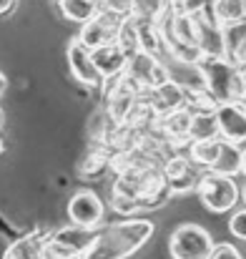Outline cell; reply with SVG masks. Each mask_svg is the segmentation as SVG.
<instances>
[{
	"mask_svg": "<svg viewBox=\"0 0 246 259\" xmlns=\"http://www.w3.org/2000/svg\"><path fill=\"white\" fill-rule=\"evenodd\" d=\"M216 113V128L219 139L244 146L246 144V101H234V103H219L214 106Z\"/></svg>",
	"mask_w": 246,
	"mask_h": 259,
	"instance_id": "obj_13",
	"label": "cell"
},
{
	"mask_svg": "<svg viewBox=\"0 0 246 259\" xmlns=\"http://www.w3.org/2000/svg\"><path fill=\"white\" fill-rule=\"evenodd\" d=\"M58 10L66 20L83 25L98 13V0H58Z\"/></svg>",
	"mask_w": 246,
	"mask_h": 259,
	"instance_id": "obj_27",
	"label": "cell"
},
{
	"mask_svg": "<svg viewBox=\"0 0 246 259\" xmlns=\"http://www.w3.org/2000/svg\"><path fill=\"white\" fill-rule=\"evenodd\" d=\"M95 229H83L76 224H66L61 229L45 232V259H81L88 244L93 242Z\"/></svg>",
	"mask_w": 246,
	"mask_h": 259,
	"instance_id": "obj_7",
	"label": "cell"
},
{
	"mask_svg": "<svg viewBox=\"0 0 246 259\" xmlns=\"http://www.w3.org/2000/svg\"><path fill=\"white\" fill-rule=\"evenodd\" d=\"M188 121H191V111L188 108H178V111H171L166 116H159L156 118V128L168 141L171 149L183 151L186 144H188Z\"/></svg>",
	"mask_w": 246,
	"mask_h": 259,
	"instance_id": "obj_17",
	"label": "cell"
},
{
	"mask_svg": "<svg viewBox=\"0 0 246 259\" xmlns=\"http://www.w3.org/2000/svg\"><path fill=\"white\" fill-rule=\"evenodd\" d=\"M5 88H8V78H5V73L0 71V96L5 93Z\"/></svg>",
	"mask_w": 246,
	"mask_h": 259,
	"instance_id": "obj_35",
	"label": "cell"
},
{
	"mask_svg": "<svg viewBox=\"0 0 246 259\" xmlns=\"http://www.w3.org/2000/svg\"><path fill=\"white\" fill-rule=\"evenodd\" d=\"M193 40H196V51L201 53V58H226V48H224V28L204 10L193 15Z\"/></svg>",
	"mask_w": 246,
	"mask_h": 259,
	"instance_id": "obj_14",
	"label": "cell"
},
{
	"mask_svg": "<svg viewBox=\"0 0 246 259\" xmlns=\"http://www.w3.org/2000/svg\"><path fill=\"white\" fill-rule=\"evenodd\" d=\"M224 48H226V58L231 63H236L239 68H244L246 66V20L224 28Z\"/></svg>",
	"mask_w": 246,
	"mask_h": 259,
	"instance_id": "obj_25",
	"label": "cell"
},
{
	"mask_svg": "<svg viewBox=\"0 0 246 259\" xmlns=\"http://www.w3.org/2000/svg\"><path fill=\"white\" fill-rule=\"evenodd\" d=\"M56 3H58V0H56Z\"/></svg>",
	"mask_w": 246,
	"mask_h": 259,
	"instance_id": "obj_41",
	"label": "cell"
},
{
	"mask_svg": "<svg viewBox=\"0 0 246 259\" xmlns=\"http://www.w3.org/2000/svg\"><path fill=\"white\" fill-rule=\"evenodd\" d=\"M221 139H206V141H188L186 144V156L204 171H209L214 166V161L219 159V151H221Z\"/></svg>",
	"mask_w": 246,
	"mask_h": 259,
	"instance_id": "obj_26",
	"label": "cell"
},
{
	"mask_svg": "<svg viewBox=\"0 0 246 259\" xmlns=\"http://www.w3.org/2000/svg\"><path fill=\"white\" fill-rule=\"evenodd\" d=\"M15 8H18V0H0V18L10 15Z\"/></svg>",
	"mask_w": 246,
	"mask_h": 259,
	"instance_id": "obj_34",
	"label": "cell"
},
{
	"mask_svg": "<svg viewBox=\"0 0 246 259\" xmlns=\"http://www.w3.org/2000/svg\"><path fill=\"white\" fill-rule=\"evenodd\" d=\"M103 217H106V204L103 199L90 191V189H81L68 199V219L71 224L83 227V229H98L103 227Z\"/></svg>",
	"mask_w": 246,
	"mask_h": 259,
	"instance_id": "obj_11",
	"label": "cell"
},
{
	"mask_svg": "<svg viewBox=\"0 0 246 259\" xmlns=\"http://www.w3.org/2000/svg\"><path fill=\"white\" fill-rule=\"evenodd\" d=\"M3 149H5V144H3V139H0V154H3Z\"/></svg>",
	"mask_w": 246,
	"mask_h": 259,
	"instance_id": "obj_39",
	"label": "cell"
},
{
	"mask_svg": "<svg viewBox=\"0 0 246 259\" xmlns=\"http://www.w3.org/2000/svg\"><path fill=\"white\" fill-rule=\"evenodd\" d=\"M161 33H164L168 58H173L181 66H191V68L199 63L201 53L196 51V40H193V15L168 10L161 20Z\"/></svg>",
	"mask_w": 246,
	"mask_h": 259,
	"instance_id": "obj_4",
	"label": "cell"
},
{
	"mask_svg": "<svg viewBox=\"0 0 246 259\" xmlns=\"http://www.w3.org/2000/svg\"><path fill=\"white\" fill-rule=\"evenodd\" d=\"M209 259H244V254L236 249V244L219 242V244H214V252H211Z\"/></svg>",
	"mask_w": 246,
	"mask_h": 259,
	"instance_id": "obj_33",
	"label": "cell"
},
{
	"mask_svg": "<svg viewBox=\"0 0 246 259\" xmlns=\"http://www.w3.org/2000/svg\"><path fill=\"white\" fill-rule=\"evenodd\" d=\"M98 10H106V13L128 18L131 15V0H98Z\"/></svg>",
	"mask_w": 246,
	"mask_h": 259,
	"instance_id": "obj_32",
	"label": "cell"
},
{
	"mask_svg": "<svg viewBox=\"0 0 246 259\" xmlns=\"http://www.w3.org/2000/svg\"><path fill=\"white\" fill-rule=\"evenodd\" d=\"M143 98H146V103L151 106V111L156 116H166L171 111L188 108V83H181L176 78H168L161 86L146 91Z\"/></svg>",
	"mask_w": 246,
	"mask_h": 259,
	"instance_id": "obj_16",
	"label": "cell"
},
{
	"mask_svg": "<svg viewBox=\"0 0 246 259\" xmlns=\"http://www.w3.org/2000/svg\"><path fill=\"white\" fill-rule=\"evenodd\" d=\"M171 199L164 184L161 169L118 164L113 166V184H111V206L123 214L133 217L138 211H151L164 206Z\"/></svg>",
	"mask_w": 246,
	"mask_h": 259,
	"instance_id": "obj_1",
	"label": "cell"
},
{
	"mask_svg": "<svg viewBox=\"0 0 246 259\" xmlns=\"http://www.w3.org/2000/svg\"><path fill=\"white\" fill-rule=\"evenodd\" d=\"M204 169H199L188 156L186 151H173L168 154L161 164V176H164V184L168 189V194H196L201 179H204Z\"/></svg>",
	"mask_w": 246,
	"mask_h": 259,
	"instance_id": "obj_9",
	"label": "cell"
},
{
	"mask_svg": "<svg viewBox=\"0 0 246 259\" xmlns=\"http://www.w3.org/2000/svg\"><path fill=\"white\" fill-rule=\"evenodd\" d=\"M214 244L211 232L196 222L178 224L168 237V252L173 259H209Z\"/></svg>",
	"mask_w": 246,
	"mask_h": 259,
	"instance_id": "obj_6",
	"label": "cell"
},
{
	"mask_svg": "<svg viewBox=\"0 0 246 259\" xmlns=\"http://www.w3.org/2000/svg\"><path fill=\"white\" fill-rule=\"evenodd\" d=\"M106 171H113V154L106 146L93 144L85 151L81 164H78V174L85 176V179H98V176H103Z\"/></svg>",
	"mask_w": 246,
	"mask_h": 259,
	"instance_id": "obj_22",
	"label": "cell"
},
{
	"mask_svg": "<svg viewBox=\"0 0 246 259\" xmlns=\"http://www.w3.org/2000/svg\"><path fill=\"white\" fill-rule=\"evenodd\" d=\"M206 13L221 25H234L246 20V0H209Z\"/></svg>",
	"mask_w": 246,
	"mask_h": 259,
	"instance_id": "obj_23",
	"label": "cell"
},
{
	"mask_svg": "<svg viewBox=\"0 0 246 259\" xmlns=\"http://www.w3.org/2000/svg\"><path fill=\"white\" fill-rule=\"evenodd\" d=\"M121 23H123L121 15H113V13L98 10L90 20H85V23L81 25L76 40L83 43L88 51H95V48H101V46L116 43V35H118Z\"/></svg>",
	"mask_w": 246,
	"mask_h": 259,
	"instance_id": "obj_10",
	"label": "cell"
},
{
	"mask_svg": "<svg viewBox=\"0 0 246 259\" xmlns=\"http://www.w3.org/2000/svg\"><path fill=\"white\" fill-rule=\"evenodd\" d=\"M126 76L141 88L143 93L151 91V88L161 86V83L168 81V78H173L164 61H159V58H154V56H149V53H141V51H138L136 56L128 58Z\"/></svg>",
	"mask_w": 246,
	"mask_h": 259,
	"instance_id": "obj_12",
	"label": "cell"
},
{
	"mask_svg": "<svg viewBox=\"0 0 246 259\" xmlns=\"http://www.w3.org/2000/svg\"><path fill=\"white\" fill-rule=\"evenodd\" d=\"M206 5H209V0H168V10H173V13H183V15L204 13Z\"/></svg>",
	"mask_w": 246,
	"mask_h": 259,
	"instance_id": "obj_30",
	"label": "cell"
},
{
	"mask_svg": "<svg viewBox=\"0 0 246 259\" xmlns=\"http://www.w3.org/2000/svg\"><path fill=\"white\" fill-rule=\"evenodd\" d=\"M116 46L131 58V56H136L138 53V35H136V23H133V18L128 15V18H123V23H121V28H118V35H116Z\"/></svg>",
	"mask_w": 246,
	"mask_h": 259,
	"instance_id": "obj_29",
	"label": "cell"
},
{
	"mask_svg": "<svg viewBox=\"0 0 246 259\" xmlns=\"http://www.w3.org/2000/svg\"><path fill=\"white\" fill-rule=\"evenodd\" d=\"M168 13V0H131V15L161 23Z\"/></svg>",
	"mask_w": 246,
	"mask_h": 259,
	"instance_id": "obj_28",
	"label": "cell"
},
{
	"mask_svg": "<svg viewBox=\"0 0 246 259\" xmlns=\"http://www.w3.org/2000/svg\"><path fill=\"white\" fill-rule=\"evenodd\" d=\"M66 58H68L71 76H73L83 88H88V91H103L106 81H103V76L98 73V68H95V63H93V58H90V51H88L83 43H78L76 38H71V43H68V48H66Z\"/></svg>",
	"mask_w": 246,
	"mask_h": 259,
	"instance_id": "obj_15",
	"label": "cell"
},
{
	"mask_svg": "<svg viewBox=\"0 0 246 259\" xmlns=\"http://www.w3.org/2000/svg\"><path fill=\"white\" fill-rule=\"evenodd\" d=\"M229 232H231L236 239L246 242V206L231 211V217H229Z\"/></svg>",
	"mask_w": 246,
	"mask_h": 259,
	"instance_id": "obj_31",
	"label": "cell"
},
{
	"mask_svg": "<svg viewBox=\"0 0 246 259\" xmlns=\"http://www.w3.org/2000/svg\"><path fill=\"white\" fill-rule=\"evenodd\" d=\"M43 247H45V232H28L15 237L0 259H45Z\"/></svg>",
	"mask_w": 246,
	"mask_h": 259,
	"instance_id": "obj_20",
	"label": "cell"
},
{
	"mask_svg": "<svg viewBox=\"0 0 246 259\" xmlns=\"http://www.w3.org/2000/svg\"><path fill=\"white\" fill-rule=\"evenodd\" d=\"M154 232L156 224L146 217H126L121 222L98 227L81 259H128L151 242Z\"/></svg>",
	"mask_w": 246,
	"mask_h": 259,
	"instance_id": "obj_2",
	"label": "cell"
},
{
	"mask_svg": "<svg viewBox=\"0 0 246 259\" xmlns=\"http://www.w3.org/2000/svg\"><path fill=\"white\" fill-rule=\"evenodd\" d=\"M241 76H244V101H246V66L241 68Z\"/></svg>",
	"mask_w": 246,
	"mask_h": 259,
	"instance_id": "obj_37",
	"label": "cell"
},
{
	"mask_svg": "<svg viewBox=\"0 0 246 259\" xmlns=\"http://www.w3.org/2000/svg\"><path fill=\"white\" fill-rule=\"evenodd\" d=\"M133 18V15H131ZM136 23V35H138V51L149 53L159 61L168 58L166 56V43H164V33H161V23L156 20H146V18H133Z\"/></svg>",
	"mask_w": 246,
	"mask_h": 259,
	"instance_id": "obj_19",
	"label": "cell"
},
{
	"mask_svg": "<svg viewBox=\"0 0 246 259\" xmlns=\"http://www.w3.org/2000/svg\"><path fill=\"white\" fill-rule=\"evenodd\" d=\"M241 199H244V204H246V179H244V184H241Z\"/></svg>",
	"mask_w": 246,
	"mask_h": 259,
	"instance_id": "obj_38",
	"label": "cell"
},
{
	"mask_svg": "<svg viewBox=\"0 0 246 259\" xmlns=\"http://www.w3.org/2000/svg\"><path fill=\"white\" fill-rule=\"evenodd\" d=\"M101 93H103V106H101V108L111 116L113 123H126L128 116L133 113L138 98L143 96V91L136 86L126 73L118 76V78L106 81V86H103Z\"/></svg>",
	"mask_w": 246,
	"mask_h": 259,
	"instance_id": "obj_8",
	"label": "cell"
},
{
	"mask_svg": "<svg viewBox=\"0 0 246 259\" xmlns=\"http://www.w3.org/2000/svg\"><path fill=\"white\" fill-rule=\"evenodd\" d=\"M196 196H199V201L204 204L206 211L226 214V211H234L236 204L241 201V184L231 176L206 171L199 189H196Z\"/></svg>",
	"mask_w": 246,
	"mask_h": 259,
	"instance_id": "obj_5",
	"label": "cell"
},
{
	"mask_svg": "<svg viewBox=\"0 0 246 259\" xmlns=\"http://www.w3.org/2000/svg\"><path fill=\"white\" fill-rule=\"evenodd\" d=\"M90 58H93L98 73L103 76V81H111V78L123 76L126 73V66H128V56L116 43H108V46H101V48L90 51Z\"/></svg>",
	"mask_w": 246,
	"mask_h": 259,
	"instance_id": "obj_18",
	"label": "cell"
},
{
	"mask_svg": "<svg viewBox=\"0 0 246 259\" xmlns=\"http://www.w3.org/2000/svg\"><path fill=\"white\" fill-rule=\"evenodd\" d=\"M241 176L246 179V144H244V164H241Z\"/></svg>",
	"mask_w": 246,
	"mask_h": 259,
	"instance_id": "obj_36",
	"label": "cell"
},
{
	"mask_svg": "<svg viewBox=\"0 0 246 259\" xmlns=\"http://www.w3.org/2000/svg\"><path fill=\"white\" fill-rule=\"evenodd\" d=\"M241 164H244V146H236V144L224 141L221 144V151H219V159L214 161V166L209 171L239 179L241 176Z\"/></svg>",
	"mask_w": 246,
	"mask_h": 259,
	"instance_id": "obj_24",
	"label": "cell"
},
{
	"mask_svg": "<svg viewBox=\"0 0 246 259\" xmlns=\"http://www.w3.org/2000/svg\"><path fill=\"white\" fill-rule=\"evenodd\" d=\"M204 96L219 106V103H234L244 101V76L236 63L229 58H199L193 66Z\"/></svg>",
	"mask_w": 246,
	"mask_h": 259,
	"instance_id": "obj_3",
	"label": "cell"
},
{
	"mask_svg": "<svg viewBox=\"0 0 246 259\" xmlns=\"http://www.w3.org/2000/svg\"><path fill=\"white\" fill-rule=\"evenodd\" d=\"M0 126H3V108H0Z\"/></svg>",
	"mask_w": 246,
	"mask_h": 259,
	"instance_id": "obj_40",
	"label": "cell"
},
{
	"mask_svg": "<svg viewBox=\"0 0 246 259\" xmlns=\"http://www.w3.org/2000/svg\"><path fill=\"white\" fill-rule=\"evenodd\" d=\"M188 111H191V121H188V141L219 139L214 106H196V108H188Z\"/></svg>",
	"mask_w": 246,
	"mask_h": 259,
	"instance_id": "obj_21",
	"label": "cell"
}]
</instances>
